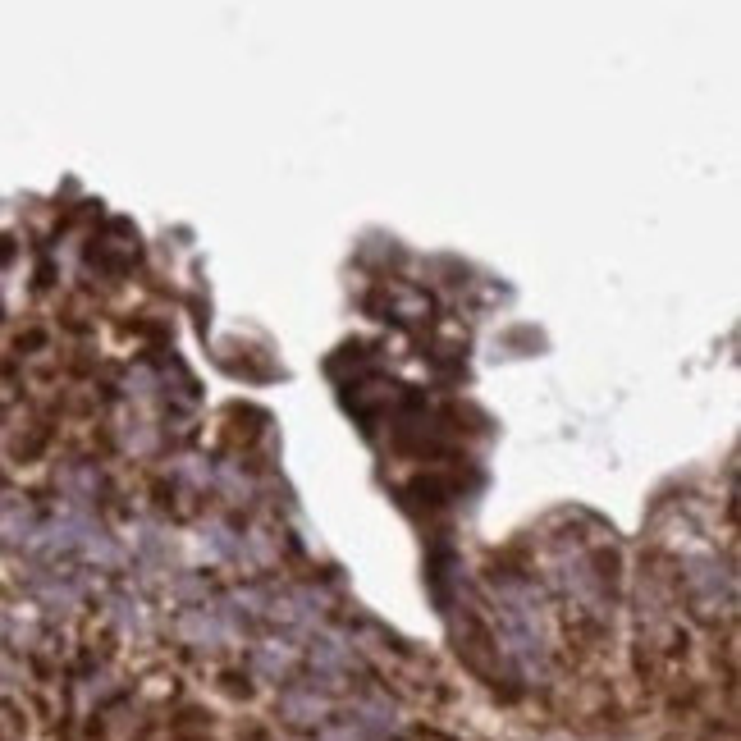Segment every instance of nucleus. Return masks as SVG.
I'll list each match as a JSON object with an SVG mask.
<instances>
[]
</instances>
